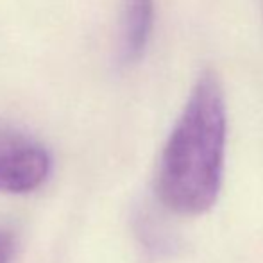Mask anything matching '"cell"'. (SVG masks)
Wrapping results in <instances>:
<instances>
[{"mask_svg":"<svg viewBox=\"0 0 263 263\" xmlns=\"http://www.w3.org/2000/svg\"><path fill=\"white\" fill-rule=\"evenodd\" d=\"M50 174V156L40 143L16 133L0 131V192L27 194Z\"/></svg>","mask_w":263,"mask_h":263,"instance_id":"2","label":"cell"},{"mask_svg":"<svg viewBox=\"0 0 263 263\" xmlns=\"http://www.w3.org/2000/svg\"><path fill=\"white\" fill-rule=\"evenodd\" d=\"M14 253V238L11 231L0 229V263H9Z\"/></svg>","mask_w":263,"mask_h":263,"instance_id":"4","label":"cell"},{"mask_svg":"<svg viewBox=\"0 0 263 263\" xmlns=\"http://www.w3.org/2000/svg\"><path fill=\"white\" fill-rule=\"evenodd\" d=\"M154 22V0H125L122 18V59L135 63L145 52Z\"/></svg>","mask_w":263,"mask_h":263,"instance_id":"3","label":"cell"},{"mask_svg":"<svg viewBox=\"0 0 263 263\" xmlns=\"http://www.w3.org/2000/svg\"><path fill=\"white\" fill-rule=\"evenodd\" d=\"M226 135L224 91L217 73L206 70L195 81L159 159L158 194L166 208L197 217L217 202Z\"/></svg>","mask_w":263,"mask_h":263,"instance_id":"1","label":"cell"}]
</instances>
